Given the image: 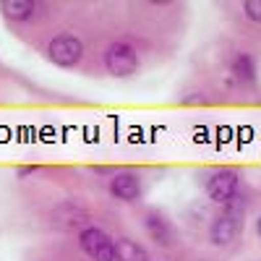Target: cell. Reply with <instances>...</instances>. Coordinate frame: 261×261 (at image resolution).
Segmentation results:
<instances>
[{
  "mask_svg": "<svg viewBox=\"0 0 261 261\" xmlns=\"http://www.w3.org/2000/svg\"><path fill=\"white\" fill-rule=\"evenodd\" d=\"M37 170H39L37 165H24V167L16 170V175H18V178H27V175H32V172H37Z\"/></svg>",
  "mask_w": 261,
  "mask_h": 261,
  "instance_id": "cell-13",
  "label": "cell"
},
{
  "mask_svg": "<svg viewBox=\"0 0 261 261\" xmlns=\"http://www.w3.org/2000/svg\"><path fill=\"white\" fill-rule=\"evenodd\" d=\"M53 220H55V225H60L65 230H79L81 232L84 227H89L86 225L89 222V212L79 204H73V201H65L53 212Z\"/></svg>",
  "mask_w": 261,
  "mask_h": 261,
  "instance_id": "cell-8",
  "label": "cell"
},
{
  "mask_svg": "<svg viewBox=\"0 0 261 261\" xmlns=\"http://www.w3.org/2000/svg\"><path fill=\"white\" fill-rule=\"evenodd\" d=\"M115 261H151V258L141 243L130 241V238H118L115 241Z\"/></svg>",
  "mask_w": 261,
  "mask_h": 261,
  "instance_id": "cell-10",
  "label": "cell"
},
{
  "mask_svg": "<svg viewBox=\"0 0 261 261\" xmlns=\"http://www.w3.org/2000/svg\"><path fill=\"white\" fill-rule=\"evenodd\" d=\"M110 193L115 196L118 201H125V204H134L141 199L144 193V186H141V178L136 175V172H115V175L110 178Z\"/></svg>",
  "mask_w": 261,
  "mask_h": 261,
  "instance_id": "cell-6",
  "label": "cell"
},
{
  "mask_svg": "<svg viewBox=\"0 0 261 261\" xmlns=\"http://www.w3.org/2000/svg\"><path fill=\"white\" fill-rule=\"evenodd\" d=\"M144 230L149 232V238L154 241L160 248H172L178 241V235H175V227L170 225V220H165V217L160 212H149L144 217Z\"/></svg>",
  "mask_w": 261,
  "mask_h": 261,
  "instance_id": "cell-7",
  "label": "cell"
},
{
  "mask_svg": "<svg viewBox=\"0 0 261 261\" xmlns=\"http://www.w3.org/2000/svg\"><path fill=\"white\" fill-rule=\"evenodd\" d=\"M105 68L115 79H128L139 71V53L125 39H115L105 50Z\"/></svg>",
  "mask_w": 261,
  "mask_h": 261,
  "instance_id": "cell-2",
  "label": "cell"
},
{
  "mask_svg": "<svg viewBox=\"0 0 261 261\" xmlns=\"http://www.w3.org/2000/svg\"><path fill=\"white\" fill-rule=\"evenodd\" d=\"M243 13H246L248 21L261 24V0H246V3H243Z\"/></svg>",
  "mask_w": 261,
  "mask_h": 261,
  "instance_id": "cell-12",
  "label": "cell"
},
{
  "mask_svg": "<svg viewBox=\"0 0 261 261\" xmlns=\"http://www.w3.org/2000/svg\"><path fill=\"white\" fill-rule=\"evenodd\" d=\"M37 11V3L34 0H3L0 3V13H3L8 21H16V24H21V21H29Z\"/></svg>",
  "mask_w": 261,
  "mask_h": 261,
  "instance_id": "cell-9",
  "label": "cell"
},
{
  "mask_svg": "<svg viewBox=\"0 0 261 261\" xmlns=\"http://www.w3.org/2000/svg\"><path fill=\"white\" fill-rule=\"evenodd\" d=\"M238 188H241V175L235 170L225 167V170H217L214 175L206 180V196L209 201L214 204H230L238 199Z\"/></svg>",
  "mask_w": 261,
  "mask_h": 261,
  "instance_id": "cell-5",
  "label": "cell"
},
{
  "mask_svg": "<svg viewBox=\"0 0 261 261\" xmlns=\"http://www.w3.org/2000/svg\"><path fill=\"white\" fill-rule=\"evenodd\" d=\"M84 58V42L71 34V32H60L50 39L47 45V60L58 68H73L79 65V60Z\"/></svg>",
  "mask_w": 261,
  "mask_h": 261,
  "instance_id": "cell-3",
  "label": "cell"
},
{
  "mask_svg": "<svg viewBox=\"0 0 261 261\" xmlns=\"http://www.w3.org/2000/svg\"><path fill=\"white\" fill-rule=\"evenodd\" d=\"M256 232H258V238H261V217L256 220Z\"/></svg>",
  "mask_w": 261,
  "mask_h": 261,
  "instance_id": "cell-14",
  "label": "cell"
},
{
  "mask_svg": "<svg viewBox=\"0 0 261 261\" xmlns=\"http://www.w3.org/2000/svg\"><path fill=\"white\" fill-rule=\"evenodd\" d=\"M79 246L94 261H115V241L99 227H84L79 232Z\"/></svg>",
  "mask_w": 261,
  "mask_h": 261,
  "instance_id": "cell-4",
  "label": "cell"
},
{
  "mask_svg": "<svg viewBox=\"0 0 261 261\" xmlns=\"http://www.w3.org/2000/svg\"><path fill=\"white\" fill-rule=\"evenodd\" d=\"M232 73L241 79V81L251 84V81L256 79V60H253L248 53H238V55L232 58Z\"/></svg>",
  "mask_w": 261,
  "mask_h": 261,
  "instance_id": "cell-11",
  "label": "cell"
},
{
  "mask_svg": "<svg viewBox=\"0 0 261 261\" xmlns=\"http://www.w3.org/2000/svg\"><path fill=\"white\" fill-rule=\"evenodd\" d=\"M241 230H243V206H238L235 201H230L220 214L214 217V222L209 227V241L214 246L225 248V246L235 243V238L241 235Z\"/></svg>",
  "mask_w": 261,
  "mask_h": 261,
  "instance_id": "cell-1",
  "label": "cell"
}]
</instances>
